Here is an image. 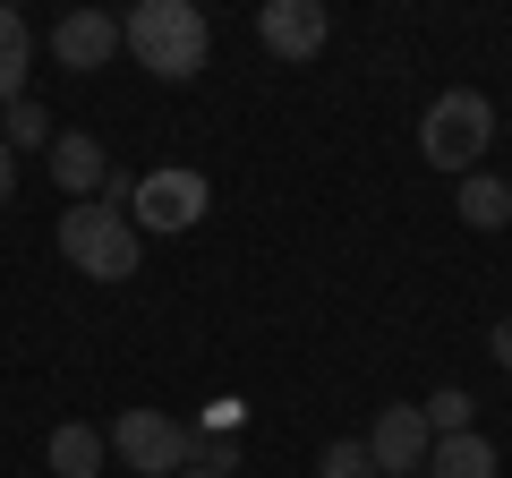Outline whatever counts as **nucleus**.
Instances as JSON below:
<instances>
[{"label":"nucleus","mask_w":512,"mask_h":478,"mask_svg":"<svg viewBox=\"0 0 512 478\" xmlns=\"http://www.w3.org/2000/svg\"><path fill=\"white\" fill-rule=\"evenodd\" d=\"M470 393H461V385H444V393H427V402H419V419L427 427H436V436H461V427H470Z\"/></svg>","instance_id":"15"},{"label":"nucleus","mask_w":512,"mask_h":478,"mask_svg":"<svg viewBox=\"0 0 512 478\" xmlns=\"http://www.w3.org/2000/svg\"><path fill=\"white\" fill-rule=\"evenodd\" d=\"M18 197V154H9V137H0V205Z\"/></svg>","instance_id":"18"},{"label":"nucleus","mask_w":512,"mask_h":478,"mask_svg":"<svg viewBox=\"0 0 512 478\" xmlns=\"http://www.w3.org/2000/svg\"><path fill=\"white\" fill-rule=\"evenodd\" d=\"M180 478H214V470H180Z\"/></svg>","instance_id":"20"},{"label":"nucleus","mask_w":512,"mask_h":478,"mask_svg":"<svg viewBox=\"0 0 512 478\" xmlns=\"http://www.w3.org/2000/svg\"><path fill=\"white\" fill-rule=\"evenodd\" d=\"M188 470H214V478H231L239 470V436H197V461Z\"/></svg>","instance_id":"17"},{"label":"nucleus","mask_w":512,"mask_h":478,"mask_svg":"<svg viewBox=\"0 0 512 478\" xmlns=\"http://www.w3.org/2000/svg\"><path fill=\"white\" fill-rule=\"evenodd\" d=\"M410 478H419V470H410Z\"/></svg>","instance_id":"21"},{"label":"nucleus","mask_w":512,"mask_h":478,"mask_svg":"<svg viewBox=\"0 0 512 478\" xmlns=\"http://www.w3.org/2000/svg\"><path fill=\"white\" fill-rule=\"evenodd\" d=\"M461 222H470V231H504L512 222V188L487 180V171H470V180H461Z\"/></svg>","instance_id":"13"},{"label":"nucleus","mask_w":512,"mask_h":478,"mask_svg":"<svg viewBox=\"0 0 512 478\" xmlns=\"http://www.w3.org/2000/svg\"><path fill=\"white\" fill-rule=\"evenodd\" d=\"M0 137H9V154H18V146H52V111H43L35 94H26V103H9V111H0Z\"/></svg>","instance_id":"14"},{"label":"nucleus","mask_w":512,"mask_h":478,"mask_svg":"<svg viewBox=\"0 0 512 478\" xmlns=\"http://www.w3.org/2000/svg\"><path fill=\"white\" fill-rule=\"evenodd\" d=\"M427 478H495V444L478 436V427H461V436H436V453H427Z\"/></svg>","instance_id":"10"},{"label":"nucleus","mask_w":512,"mask_h":478,"mask_svg":"<svg viewBox=\"0 0 512 478\" xmlns=\"http://www.w3.org/2000/svg\"><path fill=\"white\" fill-rule=\"evenodd\" d=\"M103 427H52V478H94L103 470Z\"/></svg>","instance_id":"12"},{"label":"nucleus","mask_w":512,"mask_h":478,"mask_svg":"<svg viewBox=\"0 0 512 478\" xmlns=\"http://www.w3.org/2000/svg\"><path fill=\"white\" fill-rule=\"evenodd\" d=\"M60 257L77 265V274H94V282H128L137 274V222L120 214V205H69L60 214Z\"/></svg>","instance_id":"3"},{"label":"nucleus","mask_w":512,"mask_h":478,"mask_svg":"<svg viewBox=\"0 0 512 478\" xmlns=\"http://www.w3.org/2000/svg\"><path fill=\"white\" fill-rule=\"evenodd\" d=\"M495 146V103L478 86H453V94H436V103H427V120H419V154L436 171H461V180H470V163L478 154Z\"/></svg>","instance_id":"2"},{"label":"nucleus","mask_w":512,"mask_h":478,"mask_svg":"<svg viewBox=\"0 0 512 478\" xmlns=\"http://www.w3.org/2000/svg\"><path fill=\"white\" fill-rule=\"evenodd\" d=\"M52 180L69 188L77 205H94V197H103V180H111L103 137H52Z\"/></svg>","instance_id":"9"},{"label":"nucleus","mask_w":512,"mask_h":478,"mask_svg":"<svg viewBox=\"0 0 512 478\" xmlns=\"http://www.w3.org/2000/svg\"><path fill=\"white\" fill-rule=\"evenodd\" d=\"M103 444H111L137 478H180L188 461H197V436H188L171 410H120V419L103 427Z\"/></svg>","instance_id":"4"},{"label":"nucleus","mask_w":512,"mask_h":478,"mask_svg":"<svg viewBox=\"0 0 512 478\" xmlns=\"http://www.w3.org/2000/svg\"><path fill=\"white\" fill-rule=\"evenodd\" d=\"M205 214V180L197 171H146V180H137V197H128V222H137V231H188V222Z\"/></svg>","instance_id":"6"},{"label":"nucleus","mask_w":512,"mask_h":478,"mask_svg":"<svg viewBox=\"0 0 512 478\" xmlns=\"http://www.w3.org/2000/svg\"><path fill=\"white\" fill-rule=\"evenodd\" d=\"M316 478H376V461H367V444H359V436H342V444H325Z\"/></svg>","instance_id":"16"},{"label":"nucleus","mask_w":512,"mask_h":478,"mask_svg":"<svg viewBox=\"0 0 512 478\" xmlns=\"http://www.w3.org/2000/svg\"><path fill=\"white\" fill-rule=\"evenodd\" d=\"M111 52H120V18H103V9H69V18L52 26V60L60 69H103Z\"/></svg>","instance_id":"8"},{"label":"nucleus","mask_w":512,"mask_h":478,"mask_svg":"<svg viewBox=\"0 0 512 478\" xmlns=\"http://www.w3.org/2000/svg\"><path fill=\"white\" fill-rule=\"evenodd\" d=\"M359 444H367V461H376V478H410L436 453V427L419 419V402H393V410H376V427H367Z\"/></svg>","instance_id":"5"},{"label":"nucleus","mask_w":512,"mask_h":478,"mask_svg":"<svg viewBox=\"0 0 512 478\" xmlns=\"http://www.w3.org/2000/svg\"><path fill=\"white\" fill-rule=\"evenodd\" d=\"M26 60H35V26L18 9H0V111L26 103Z\"/></svg>","instance_id":"11"},{"label":"nucleus","mask_w":512,"mask_h":478,"mask_svg":"<svg viewBox=\"0 0 512 478\" xmlns=\"http://www.w3.org/2000/svg\"><path fill=\"white\" fill-rule=\"evenodd\" d=\"M487 350H495V368H512V316H504V325L487 333Z\"/></svg>","instance_id":"19"},{"label":"nucleus","mask_w":512,"mask_h":478,"mask_svg":"<svg viewBox=\"0 0 512 478\" xmlns=\"http://www.w3.org/2000/svg\"><path fill=\"white\" fill-rule=\"evenodd\" d=\"M120 43L137 52V69H154V77H197L205 69V52H214V26H205V9H188V0H137L120 18Z\"/></svg>","instance_id":"1"},{"label":"nucleus","mask_w":512,"mask_h":478,"mask_svg":"<svg viewBox=\"0 0 512 478\" xmlns=\"http://www.w3.org/2000/svg\"><path fill=\"white\" fill-rule=\"evenodd\" d=\"M325 35H333L325 0H265V9H256V43H265L274 60H316Z\"/></svg>","instance_id":"7"}]
</instances>
